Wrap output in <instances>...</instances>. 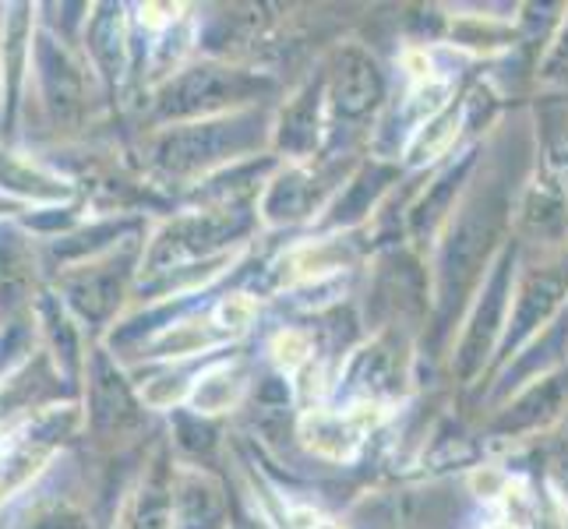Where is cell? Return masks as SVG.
I'll use <instances>...</instances> for the list:
<instances>
[{
  "instance_id": "obj_18",
  "label": "cell",
  "mask_w": 568,
  "mask_h": 529,
  "mask_svg": "<svg viewBox=\"0 0 568 529\" xmlns=\"http://www.w3.org/2000/svg\"><path fill=\"white\" fill-rule=\"evenodd\" d=\"M558 64H568V32H565V39H561V47L555 50V61H551V68H558Z\"/></svg>"
},
{
  "instance_id": "obj_7",
  "label": "cell",
  "mask_w": 568,
  "mask_h": 529,
  "mask_svg": "<svg viewBox=\"0 0 568 529\" xmlns=\"http://www.w3.org/2000/svg\"><path fill=\"white\" fill-rule=\"evenodd\" d=\"M561 409H568V370L544 378L537 388H530L519 403H513L505 414L495 420L498 435H523V430H537L551 424Z\"/></svg>"
},
{
  "instance_id": "obj_15",
  "label": "cell",
  "mask_w": 568,
  "mask_h": 529,
  "mask_svg": "<svg viewBox=\"0 0 568 529\" xmlns=\"http://www.w3.org/2000/svg\"><path fill=\"white\" fill-rule=\"evenodd\" d=\"M565 339H568V318H561L558 325H551V328L544 332V343H537V346H534V357L519 360V364H516V370H508V375H505V385H513V378L534 375L537 364H540V367H544V364H551V360L558 357V349L565 346Z\"/></svg>"
},
{
  "instance_id": "obj_10",
  "label": "cell",
  "mask_w": 568,
  "mask_h": 529,
  "mask_svg": "<svg viewBox=\"0 0 568 529\" xmlns=\"http://www.w3.org/2000/svg\"><path fill=\"white\" fill-rule=\"evenodd\" d=\"M469 170H474V155H466V160L456 170H448L442 181L424 194V202L414 208V215H409V230H414V237H427V233L445 220V212L453 208L456 191L463 187Z\"/></svg>"
},
{
  "instance_id": "obj_12",
  "label": "cell",
  "mask_w": 568,
  "mask_h": 529,
  "mask_svg": "<svg viewBox=\"0 0 568 529\" xmlns=\"http://www.w3.org/2000/svg\"><path fill=\"white\" fill-rule=\"evenodd\" d=\"M523 226L537 237H558L565 230V205L558 191H534L523 205Z\"/></svg>"
},
{
  "instance_id": "obj_13",
  "label": "cell",
  "mask_w": 568,
  "mask_h": 529,
  "mask_svg": "<svg viewBox=\"0 0 568 529\" xmlns=\"http://www.w3.org/2000/svg\"><path fill=\"white\" fill-rule=\"evenodd\" d=\"M385 181H392V170L367 166L357 176V181H354V187H349L343 199H339V205H336V223H354V220H361V215L371 208V202L378 199V191L385 187Z\"/></svg>"
},
{
  "instance_id": "obj_17",
  "label": "cell",
  "mask_w": 568,
  "mask_h": 529,
  "mask_svg": "<svg viewBox=\"0 0 568 529\" xmlns=\"http://www.w3.org/2000/svg\"><path fill=\"white\" fill-rule=\"evenodd\" d=\"M555 474H558V480H561V487H565V495H568V441L558 445V452H555Z\"/></svg>"
},
{
  "instance_id": "obj_14",
  "label": "cell",
  "mask_w": 568,
  "mask_h": 529,
  "mask_svg": "<svg viewBox=\"0 0 568 529\" xmlns=\"http://www.w3.org/2000/svg\"><path fill=\"white\" fill-rule=\"evenodd\" d=\"M307 199H311L307 176L286 173L283 181H276V187H272L265 212H268V220H297V215H304V208H307Z\"/></svg>"
},
{
  "instance_id": "obj_16",
  "label": "cell",
  "mask_w": 568,
  "mask_h": 529,
  "mask_svg": "<svg viewBox=\"0 0 568 529\" xmlns=\"http://www.w3.org/2000/svg\"><path fill=\"white\" fill-rule=\"evenodd\" d=\"M166 495L170 491H166L163 477H155L142 491L139 522H134V529H166V522H170V498Z\"/></svg>"
},
{
  "instance_id": "obj_9",
  "label": "cell",
  "mask_w": 568,
  "mask_h": 529,
  "mask_svg": "<svg viewBox=\"0 0 568 529\" xmlns=\"http://www.w3.org/2000/svg\"><path fill=\"white\" fill-rule=\"evenodd\" d=\"M318 106H322V82H311L297 100L283 113L280 145L290 152H311L318 142Z\"/></svg>"
},
{
  "instance_id": "obj_4",
  "label": "cell",
  "mask_w": 568,
  "mask_h": 529,
  "mask_svg": "<svg viewBox=\"0 0 568 529\" xmlns=\"http://www.w3.org/2000/svg\"><path fill=\"white\" fill-rule=\"evenodd\" d=\"M262 139L258 116H233L223 124H199L187 128L163 145V163L170 170H194L215 160H226L233 152H247Z\"/></svg>"
},
{
  "instance_id": "obj_6",
  "label": "cell",
  "mask_w": 568,
  "mask_h": 529,
  "mask_svg": "<svg viewBox=\"0 0 568 529\" xmlns=\"http://www.w3.org/2000/svg\"><path fill=\"white\" fill-rule=\"evenodd\" d=\"M565 293H568V265L530 272L526 283L519 286L516 315H513V328H508V336H505V346L513 349L526 336H534V332L555 315V307L561 304Z\"/></svg>"
},
{
  "instance_id": "obj_2",
  "label": "cell",
  "mask_w": 568,
  "mask_h": 529,
  "mask_svg": "<svg viewBox=\"0 0 568 529\" xmlns=\"http://www.w3.org/2000/svg\"><path fill=\"white\" fill-rule=\"evenodd\" d=\"M268 78H254L247 71L230 68H191L178 82H170L163 92V113L166 116H191V113H212L223 106H237L254 100L258 92H268Z\"/></svg>"
},
{
  "instance_id": "obj_19",
  "label": "cell",
  "mask_w": 568,
  "mask_h": 529,
  "mask_svg": "<svg viewBox=\"0 0 568 529\" xmlns=\"http://www.w3.org/2000/svg\"><path fill=\"white\" fill-rule=\"evenodd\" d=\"M237 529H254V526H247V522H241V526H237Z\"/></svg>"
},
{
  "instance_id": "obj_1",
  "label": "cell",
  "mask_w": 568,
  "mask_h": 529,
  "mask_svg": "<svg viewBox=\"0 0 568 529\" xmlns=\"http://www.w3.org/2000/svg\"><path fill=\"white\" fill-rule=\"evenodd\" d=\"M508 191H513L508 176L495 170L491 181L474 184L453 220V230H448L438 254V336H445L448 322L463 307L466 293L474 289L487 258H491L508 223V212H513V194Z\"/></svg>"
},
{
  "instance_id": "obj_8",
  "label": "cell",
  "mask_w": 568,
  "mask_h": 529,
  "mask_svg": "<svg viewBox=\"0 0 568 529\" xmlns=\"http://www.w3.org/2000/svg\"><path fill=\"white\" fill-rule=\"evenodd\" d=\"M223 495L212 480L187 474L178 487V529H220Z\"/></svg>"
},
{
  "instance_id": "obj_11",
  "label": "cell",
  "mask_w": 568,
  "mask_h": 529,
  "mask_svg": "<svg viewBox=\"0 0 568 529\" xmlns=\"http://www.w3.org/2000/svg\"><path fill=\"white\" fill-rule=\"evenodd\" d=\"M354 385H361L371 396H382V391H396L403 385V370L396 353H392L385 343H378L375 349H367L364 357L354 367Z\"/></svg>"
},
{
  "instance_id": "obj_5",
  "label": "cell",
  "mask_w": 568,
  "mask_h": 529,
  "mask_svg": "<svg viewBox=\"0 0 568 529\" xmlns=\"http://www.w3.org/2000/svg\"><path fill=\"white\" fill-rule=\"evenodd\" d=\"M328 95H332V106H336L339 121H364V116H371L382 103L385 78L364 50L346 47L328 74Z\"/></svg>"
},
{
  "instance_id": "obj_3",
  "label": "cell",
  "mask_w": 568,
  "mask_h": 529,
  "mask_svg": "<svg viewBox=\"0 0 568 529\" xmlns=\"http://www.w3.org/2000/svg\"><path fill=\"white\" fill-rule=\"evenodd\" d=\"M513 272H516V251L505 247L495 272H491V279H487V286L480 293V301L474 307V318H469L466 336H463L459 353H456V375L463 382H469L484 367L487 353H491V346L498 339L508 297H513Z\"/></svg>"
}]
</instances>
